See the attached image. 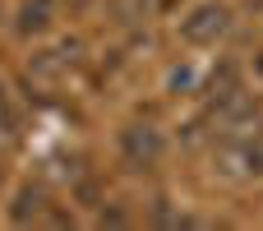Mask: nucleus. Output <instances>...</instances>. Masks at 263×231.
Returning a JSON list of instances; mask_svg holds the SVG:
<instances>
[{
  "label": "nucleus",
  "mask_w": 263,
  "mask_h": 231,
  "mask_svg": "<svg viewBox=\"0 0 263 231\" xmlns=\"http://www.w3.org/2000/svg\"><path fill=\"white\" fill-rule=\"evenodd\" d=\"M227 28H231V9L217 5V0L194 5V9L180 19V37H185L190 46H217V42L227 37Z\"/></svg>",
  "instance_id": "nucleus-1"
},
{
  "label": "nucleus",
  "mask_w": 263,
  "mask_h": 231,
  "mask_svg": "<svg viewBox=\"0 0 263 231\" xmlns=\"http://www.w3.org/2000/svg\"><path fill=\"white\" fill-rule=\"evenodd\" d=\"M217 171L231 176V181H259L263 176V144H254V139H231V144H222Z\"/></svg>",
  "instance_id": "nucleus-2"
},
{
  "label": "nucleus",
  "mask_w": 263,
  "mask_h": 231,
  "mask_svg": "<svg viewBox=\"0 0 263 231\" xmlns=\"http://www.w3.org/2000/svg\"><path fill=\"white\" fill-rule=\"evenodd\" d=\"M120 153L129 167H157L162 153H166V139L157 125H125L120 130Z\"/></svg>",
  "instance_id": "nucleus-3"
},
{
  "label": "nucleus",
  "mask_w": 263,
  "mask_h": 231,
  "mask_svg": "<svg viewBox=\"0 0 263 231\" xmlns=\"http://www.w3.org/2000/svg\"><path fill=\"white\" fill-rule=\"evenodd\" d=\"M51 28V0H23L18 5V32L23 37H42Z\"/></svg>",
  "instance_id": "nucleus-4"
},
{
  "label": "nucleus",
  "mask_w": 263,
  "mask_h": 231,
  "mask_svg": "<svg viewBox=\"0 0 263 231\" xmlns=\"http://www.w3.org/2000/svg\"><path fill=\"white\" fill-rule=\"evenodd\" d=\"M148 9H153V0H111V14H116L120 23H139V19H148Z\"/></svg>",
  "instance_id": "nucleus-5"
},
{
  "label": "nucleus",
  "mask_w": 263,
  "mask_h": 231,
  "mask_svg": "<svg viewBox=\"0 0 263 231\" xmlns=\"http://www.w3.org/2000/svg\"><path fill=\"white\" fill-rule=\"evenodd\" d=\"M69 5H74V9H79V5H83V0H69Z\"/></svg>",
  "instance_id": "nucleus-6"
}]
</instances>
